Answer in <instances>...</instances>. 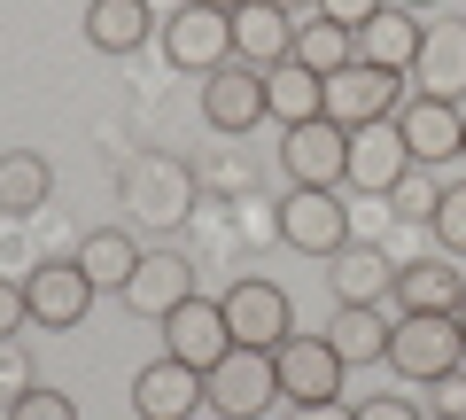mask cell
<instances>
[{"label": "cell", "instance_id": "6da1fadb", "mask_svg": "<svg viewBox=\"0 0 466 420\" xmlns=\"http://www.w3.org/2000/svg\"><path fill=\"white\" fill-rule=\"evenodd\" d=\"M389 366L404 382H443V374H459L466 366L459 312H397V327H389Z\"/></svg>", "mask_w": 466, "mask_h": 420}, {"label": "cell", "instance_id": "7a4b0ae2", "mask_svg": "<svg viewBox=\"0 0 466 420\" xmlns=\"http://www.w3.org/2000/svg\"><path fill=\"white\" fill-rule=\"evenodd\" d=\"M156 39H164V63L187 70V78H210V70L233 63V16L226 8H202V0H179L156 24Z\"/></svg>", "mask_w": 466, "mask_h": 420}, {"label": "cell", "instance_id": "3957f363", "mask_svg": "<svg viewBox=\"0 0 466 420\" xmlns=\"http://www.w3.org/2000/svg\"><path fill=\"white\" fill-rule=\"evenodd\" d=\"M202 405L226 413V420L272 413V405H280V366H272V351H241V343H233V351L202 374Z\"/></svg>", "mask_w": 466, "mask_h": 420}, {"label": "cell", "instance_id": "277c9868", "mask_svg": "<svg viewBox=\"0 0 466 420\" xmlns=\"http://www.w3.org/2000/svg\"><path fill=\"white\" fill-rule=\"evenodd\" d=\"M116 195H125V210H133L140 226H179L187 210H195V171L179 164V156H133L125 164V179H116Z\"/></svg>", "mask_w": 466, "mask_h": 420}, {"label": "cell", "instance_id": "5b68a950", "mask_svg": "<svg viewBox=\"0 0 466 420\" xmlns=\"http://www.w3.org/2000/svg\"><path fill=\"white\" fill-rule=\"evenodd\" d=\"M218 312H226V335L241 343V351H280L288 335H296V303H288L280 281H233L226 296H218Z\"/></svg>", "mask_w": 466, "mask_h": 420}, {"label": "cell", "instance_id": "8992f818", "mask_svg": "<svg viewBox=\"0 0 466 420\" xmlns=\"http://www.w3.org/2000/svg\"><path fill=\"white\" fill-rule=\"evenodd\" d=\"M280 241L303 250V257H334L350 241L342 187H288V195H280Z\"/></svg>", "mask_w": 466, "mask_h": 420}, {"label": "cell", "instance_id": "52a82bcc", "mask_svg": "<svg viewBox=\"0 0 466 420\" xmlns=\"http://www.w3.org/2000/svg\"><path fill=\"white\" fill-rule=\"evenodd\" d=\"M404 171H420V164H412V149H404V133L389 118L350 133V156H342V187L350 195H397Z\"/></svg>", "mask_w": 466, "mask_h": 420}, {"label": "cell", "instance_id": "ba28073f", "mask_svg": "<svg viewBox=\"0 0 466 420\" xmlns=\"http://www.w3.org/2000/svg\"><path fill=\"white\" fill-rule=\"evenodd\" d=\"M397 101H404V78H397V70L342 63V70L327 78V118L342 125V133H358V125H381V118H397Z\"/></svg>", "mask_w": 466, "mask_h": 420}, {"label": "cell", "instance_id": "9c48e42d", "mask_svg": "<svg viewBox=\"0 0 466 420\" xmlns=\"http://www.w3.org/2000/svg\"><path fill=\"white\" fill-rule=\"evenodd\" d=\"M404 133V149H412V164H451V156H466V109L459 101H435V94H404L397 118H389Z\"/></svg>", "mask_w": 466, "mask_h": 420}, {"label": "cell", "instance_id": "30bf717a", "mask_svg": "<svg viewBox=\"0 0 466 420\" xmlns=\"http://www.w3.org/2000/svg\"><path fill=\"white\" fill-rule=\"evenodd\" d=\"M265 118H272V109H265V70L226 63V70H210V78H202V125H210V133L241 140V133H257Z\"/></svg>", "mask_w": 466, "mask_h": 420}, {"label": "cell", "instance_id": "8fae6325", "mask_svg": "<svg viewBox=\"0 0 466 420\" xmlns=\"http://www.w3.org/2000/svg\"><path fill=\"white\" fill-rule=\"evenodd\" d=\"M272 366H280V397L288 405H334L342 397V374H350L327 335H288L280 351H272Z\"/></svg>", "mask_w": 466, "mask_h": 420}, {"label": "cell", "instance_id": "7c38bea8", "mask_svg": "<svg viewBox=\"0 0 466 420\" xmlns=\"http://www.w3.org/2000/svg\"><path fill=\"white\" fill-rule=\"evenodd\" d=\"M24 296H32V327H55V335H70V327L94 312L101 288L78 272V257H47V265H32V281H24Z\"/></svg>", "mask_w": 466, "mask_h": 420}, {"label": "cell", "instance_id": "4fadbf2b", "mask_svg": "<svg viewBox=\"0 0 466 420\" xmlns=\"http://www.w3.org/2000/svg\"><path fill=\"white\" fill-rule=\"evenodd\" d=\"M164 351L179 358V366H195V374H210L218 358L233 351V335H226V312H218V296H187L179 312H164Z\"/></svg>", "mask_w": 466, "mask_h": 420}, {"label": "cell", "instance_id": "5bb4252c", "mask_svg": "<svg viewBox=\"0 0 466 420\" xmlns=\"http://www.w3.org/2000/svg\"><path fill=\"white\" fill-rule=\"evenodd\" d=\"M342 156H350V133L334 118H311V125H288L280 133L288 187H342Z\"/></svg>", "mask_w": 466, "mask_h": 420}, {"label": "cell", "instance_id": "9a60e30c", "mask_svg": "<svg viewBox=\"0 0 466 420\" xmlns=\"http://www.w3.org/2000/svg\"><path fill=\"white\" fill-rule=\"evenodd\" d=\"M125 296V312H140V320H164V312H179L187 296H195V265H187L179 250H140L133 281L116 288Z\"/></svg>", "mask_w": 466, "mask_h": 420}, {"label": "cell", "instance_id": "2e32d148", "mask_svg": "<svg viewBox=\"0 0 466 420\" xmlns=\"http://www.w3.org/2000/svg\"><path fill=\"white\" fill-rule=\"evenodd\" d=\"M412 94H435V101H459L466 109V16L428 24L420 63H412Z\"/></svg>", "mask_w": 466, "mask_h": 420}, {"label": "cell", "instance_id": "e0dca14e", "mask_svg": "<svg viewBox=\"0 0 466 420\" xmlns=\"http://www.w3.org/2000/svg\"><path fill=\"white\" fill-rule=\"evenodd\" d=\"M133 413H140V420H195V413H202V374L179 366V358L164 351L156 366L133 374Z\"/></svg>", "mask_w": 466, "mask_h": 420}, {"label": "cell", "instance_id": "ac0fdd59", "mask_svg": "<svg viewBox=\"0 0 466 420\" xmlns=\"http://www.w3.org/2000/svg\"><path fill=\"white\" fill-rule=\"evenodd\" d=\"M288 47H296V16H280V8H265V0L233 8V63L272 70V63H288Z\"/></svg>", "mask_w": 466, "mask_h": 420}, {"label": "cell", "instance_id": "d6986e66", "mask_svg": "<svg viewBox=\"0 0 466 420\" xmlns=\"http://www.w3.org/2000/svg\"><path fill=\"white\" fill-rule=\"evenodd\" d=\"M327 281H334V303H381L397 288V265H389L373 241H342L327 257Z\"/></svg>", "mask_w": 466, "mask_h": 420}, {"label": "cell", "instance_id": "ffe728a7", "mask_svg": "<svg viewBox=\"0 0 466 420\" xmlns=\"http://www.w3.org/2000/svg\"><path fill=\"white\" fill-rule=\"evenodd\" d=\"M389 296H397V312H459L466 303V272L451 265V257H412Z\"/></svg>", "mask_w": 466, "mask_h": 420}, {"label": "cell", "instance_id": "44dd1931", "mask_svg": "<svg viewBox=\"0 0 466 420\" xmlns=\"http://www.w3.org/2000/svg\"><path fill=\"white\" fill-rule=\"evenodd\" d=\"M156 8L148 0H86V39H94L101 55H133V47H148L156 39Z\"/></svg>", "mask_w": 466, "mask_h": 420}, {"label": "cell", "instance_id": "7402d4cb", "mask_svg": "<svg viewBox=\"0 0 466 420\" xmlns=\"http://www.w3.org/2000/svg\"><path fill=\"white\" fill-rule=\"evenodd\" d=\"M420 39H428V24L412 16V8H381V16L358 32V63H373V70H412L420 63Z\"/></svg>", "mask_w": 466, "mask_h": 420}, {"label": "cell", "instance_id": "603a6c76", "mask_svg": "<svg viewBox=\"0 0 466 420\" xmlns=\"http://www.w3.org/2000/svg\"><path fill=\"white\" fill-rule=\"evenodd\" d=\"M389 312L381 303H334V327H327V343H334V358L342 366H373V358H389Z\"/></svg>", "mask_w": 466, "mask_h": 420}, {"label": "cell", "instance_id": "cb8c5ba5", "mask_svg": "<svg viewBox=\"0 0 466 420\" xmlns=\"http://www.w3.org/2000/svg\"><path fill=\"white\" fill-rule=\"evenodd\" d=\"M265 109L280 118V133H288V125L327 118V78L303 70V63H272V70H265Z\"/></svg>", "mask_w": 466, "mask_h": 420}, {"label": "cell", "instance_id": "d4e9b609", "mask_svg": "<svg viewBox=\"0 0 466 420\" xmlns=\"http://www.w3.org/2000/svg\"><path fill=\"white\" fill-rule=\"evenodd\" d=\"M47 195H55V164L39 149H8L0 156V210H8V219L47 210Z\"/></svg>", "mask_w": 466, "mask_h": 420}, {"label": "cell", "instance_id": "484cf974", "mask_svg": "<svg viewBox=\"0 0 466 420\" xmlns=\"http://www.w3.org/2000/svg\"><path fill=\"white\" fill-rule=\"evenodd\" d=\"M133 265H140V241L125 234V226H94V234L78 241V272L101 288V296H116V288L133 281Z\"/></svg>", "mask_w": 466, "mask_h": 420}, {"label": "cell", "instance_id": "4316f807", "mask_svg": "<svg viewBox=\"0 0 466 420\" xmlns=\"http://www.w3.org/2000/svg\"><path fill=\"white\" fill-rule=\"evenodd\" d=\"M288 63H303V70H319V78H334L342 63H358V32H342V24H327V16H303V24H296V47H288Z\"/></svg>", "mask_w": 466, "mask_h": 420}, {"label": "cell", "instance_id": "83f0119b", "mask_svg": "<svg viewBox=\"0 0 466 420\" xmlns=\"http://www.w3.org/2000/svg\"><path fill=\"white\" fill-rule=\"evenodd\" d=\"M435 241H443V257H466V179L435 187V210H428Z\"/></svg>", "mask_w": 466, "mask_h": 420}, {"label": "cell", "instance_id": "f1b7e54d", "mask_svg": "<svg viewBox=\"0 0 466 420\" xmlns=\"http://www.w3.org/2000/svg\"><path fill=\"white\" fill-rule=\"evenodd\" d=\"M8 420H78V397H63V389H47V382H32L16 405H8Z\"/></svg>", "mask_w": 466, "mask_h": 420}, {"label": "cell", "instance_id": "f546056e", "mask_svg": "<svg viewBox=\"0 0 466 420\" xmlns=\"http://www.w3.org/2000/svg\"><path fill=\"white\" fill-rule=\"evenodd\" d=\"M24 327H32V296H24L16 272H0V343H16Z\"/></svg>", "mask_w": 466, "mask_h": 420}, {"label": "cell", "instance_id": "4dcf8cb0", "mask_svg": "<svg viewBox=\"0 0 466 420\" xmlns=\"http://www.w3.org/2000/svg\"><path fill=\"white\" fill-rule=\"evenodd\" d=\"M381 8H389V0H319L311 16H327V24H342V32H366V24L381 16Z\"/></svg>", "mask_w": 466, "mask_h": 420}, {"label": "cell", "instance_id": "1f68e13d", "mask_svg": "<svg viewBox=\"0 0 466 420\" xmlns=\"http://www.w3.org/2000/svg\"><path fill=\"white\" fill-rule=\"evenodd\" d=\"M350 420H428L412 397H366V405H350Z\"/></svg>", "mask_w": 466, "mask_h": 420}, {"label": "cell", "instance_id": "d6a6232c", "mask_svg": "<svg viewBox=\"0 0 466 420\" xmlns=\"http://www.w3.org/2000/svg\"><path fill=\"white\" fill-rule=\"evenodd\" d=\"M24 389H32V366H24V358H16V343H0V397L16 405Z\"/></svg>", "mask_w": 466, "mask_h": 420}, {"label": "cell", "instance_id": "836d02e7", "mask_svg": "<svg viewBox=\"0 0 466 420\" xmlns=\"http://www.w3.org/2000/svg\"><path fill=\"white\" fill-rule=\"evenodd\" d=\"M397 202H404V219H428V210H435V187H420L412 171H404V187H397Z\"/></svg>", "mask_w": 466, "mask_h": 420}, {"label": "cell", "instance_id": "e575fe53", "mask_svg": "<svg viewBox=\"0 0 466 420\" xmlns=\"http://www.w3.org/2000/svg\"><path fill=\"white\" fill-rule=\"evenodd\" d=\"M288 420H350V405L334 397V405H288Z\"/></svg>", "mask_w": 466, "mask_h": 420}, {"label": "cell", "instance_id": "d590c367", "mask_svg": "<svg viewBox=\"0 0 466 420\" xmlns=\"http://www.w3.org/2000/svg\"><path fill=\"white\" fill-rule=\"evenodd\" d=\"M265 8H280V16H303V8H319V0H265Z\"/></svg>", "mask_w": 466, "mask_h": 420}, {"label": "cell", "instance_id": "8d00e7d4", "mask_svg": "<svg viewBox=\"0 0 466 420\" xmlns=\"http://www.w3.org/2000/svg\"><path fill=\"white\" fill-rule=\"evenodd\" d=\"M202 8H226V16H233V8H249V0H202Z\"/></svg>", "mask_w": 466, "mask_h": 420}, {"label": "cell", "instance_id": "74e56055", "mask_svg": "<svg viewBox=\"0 0 466 420\" xmlns=\"http://www.w3.org/2000/svg\"><path fill=\"white\" fill-rule=\"evenodd\" d=\"M389 8H412V16H420V8H435V0H389Z\"/></svg>", "mask_w": 466, "mask_h": 420}, {"label": "cell", "instance_id": "f35d334b", "mask_svg": "<svg viewBox=\"0 0 466 420\" xmlns=\"http://www.w3.org/2000/svg\"><path fill=\"white\" fill-rule=\"evenodd\" d=\"M459 335H466V303H459Z\"/></svg>", "mask_w": 466, "mask_h": 420}, {"label": "cell", "instance_id": "ab89813d", "mask_svg": "<svg viewBox=\"0 0 466 420\" xmlns=\"http://www.w3.org/2000/svg\"><path fill=\"white\" fill-rule=\"evenodd\" d=\"M443 420H451V413H443Z\"/></svg>", "mask_w": 466, "mask_h": 420}]
</instances>
